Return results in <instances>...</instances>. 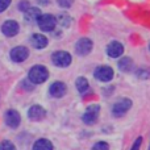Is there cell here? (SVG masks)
<instances>
[{
	"label": "cell",
	"instance_id": "cell-1",
	"mask_svg": "<svg viewBox=\"0 0 150 150\" xmlns=\"http://www.w3.org/2000/svg\"><path fill=\"white\" fill-rule=\"evenodd\" d=\"M47 76H49V71H47L46 67H44V66H41V65L34 66V67H32L30 71H29V80H30L32 83H34V84L44 83L45 80L47 79Z\"/></svg>",
	"mask_w": 150,
	"mask_h": 150
},
{
	"label": "cell",
	"instance_id": "cell-2",
	"mask_svg": "<svg viewBox=\"0 0 150 150\" xmlns=\"http://www.w3.org/2000/svg\"><path fill=\"white\" fill-rule=\"evenodd\" d=\"M38 26L41 30L44 32H52L54 30L55 25H57V18L53 15H41L37 20Z\"/></svg>",
	"mask_w": 150,
	"mask_h": 150
},
{
	"label": "cell",
	"instance_id": "cell-3",
	"mask_svg": "<svg viewBox=\"0 0 150 150\" xmlns=\"http://www.w3.org/2000/svg\"><path fill=\"white\" fill-rule=\"evenodd\" d=\"M71 55L69 54L67 52H55L53 53L52 55V61L53 63H54L55 66H58V67H67L71 63Z\"/></svg>",
	"mask_w": 150,
	"mask_h": 150
},
{
	"label": "cell",
	"instance_id": "cell-4",
	"mask_svg": "<svg viewBox=\"0 0 150 150\" xmlns=\"http://www.w3.org/2000/svg\"><path fill=\"white\" fill-rule=\"evenodd\" d=\"M99 112H100V107L99 105H90L87 109H86L84 115H83V121L87 125H92L96 122L99 116Z\"/></svg>",
	"mask_w": 150,
	"mask_h": 150
},
{
	"label": "cell",
	"instance_id": "cell-5",
	"mask_svg": "<svg viewBox=\"0 0 150 150\" xmlns=\"http://www.w3.org/2000/svg\"><path fill=\"white\" fill-rule=\"evenodd\" d=\"M130 107H132V101H130L129 99H121V100H119L117 103H115V105L112 107V113L117 117L122 116V115H125L129 111Z\"/></svg>",
	"mask_w": 150,
	"mask_h": 150
},
{
	"label": "cell",
	"instance_id": "cell-6",
	"mask_svg": "<svg viewBox=\"0 0 150 150\" xmlns=\"http://www.w3.org/2000/svg\"><path fill=\"white\" fill-rule=\"evenodd\" d=\"M93 75L100 82H109L113 78V70L109 66H99V67H96Z\"/></svg>",
	"mask_w": 150,
	"mask_h": 150
},
{
	"label": "cell",
	"instance_id": "cell-7",
	"mask_svg": "<svg viewBox=\"0 0 150 150\" xmlns=\"http://www.w3.org/2000/svg\"><path fill=\"white\" fill-rule=\"evenodd\" d=\"M29 57V50L25 46H16L11 50V59L13 62H24Z\"/></svg>",
	"mask_w": 150,
	"mask_h": 150
},
{
	"label": "cell",
	"instance_id": "cell-8",
	"mask_svg": "<svg viewBox=\"0 0 150 150\" xmlns=\"http://www.w3.org/2000/svg\"><path fill=\"white\" fill-rule=\"evenodd\" d=\"M4 120H5V124H7L9 128H17L18 125H20L21 117H20V113H18L17 111L9 109V111L5 112Z\"/></svg>",
	"mask_w": 150,
	"mask_h": 150
},
{
	"label": "cell",
	"instance_id": "cell-9",
	"mask_svg": "<svg viewBox=\"0 0 150 150\" xmlns=\"http://www.w3.org/2000/svg\"><path fill=\"white\" fill-rule=\"evenodd\" d=\"M92 41L90 38H80L75 45V50L79 55H87L92 50Z\"/></svg>",
	"mask_w": 150,
	"mask_h": 150
},
{
	"label": "cell",
	"instance_id": "cell-10",
	"mask_svg": "<svg viewBox=\"0 0 150 150\" xmlns=\"http://www.w3.org/2000/svg\"><path fill=\"white\" fill-rule=\"evenodd\" d=\"M18 29H20L18 24L16 23V21H13V20L5 21V23L3 24V26H1L3 34H4V36H7V37H13V36H16V34L18 33Z\"/></svg>",
	"mask_w": 150,
	"mask_h": 150
},
{
	"label": "cell",
	"instance_id": "cell-11",
	"mask_svg": "<svg viewBox=\"0 0 150 150\" xmlns=\"http://www.w3.org/2000/svg\"><path fill=\"white\" fill-rule=\"evenodd\" d=\"M122 53H124V46L117 41L111 42V44L107 46V54L112 58H119Z\"/></svg>",
	"mask_w": 150,
	"mask_h": 150
},
{
	"label": "cell",
	"instance_id": "cell-12",
	"mask_svg": "<svg viewBox=\"0 0 150 150\" xmlns=\"http://www.w3.org/2000/svg\"><path fill=\"white\" fill-rule=\"evenodd\" d=\"M45 115H46V111H45L41 105H33V107H30V109L28 111L29 119L33 120V121H40V120H42L45 117Z\"/></svg>",
	"mask_w": 150,
	"mask_h": 150
},
{
	"label": "cell",
	"instance_id": "cell-13",
	"mask_svg": "<svg viewBox=\"0 0 150 150\" xmlns=\"http://www.w3.org/2000/svg\"><path fill=\"white\" fill-rule=\"evenodd\" d=\"M49 92H50V95L54 96V98H62L66 93V84L63 82H54L50 86Z\"/></svg>",
	"mask_w": 150,
	"mask_h": 150
},
{
	"label": "cell",
	"instance_id": "cell-14",
	"mask_svg": "<svg viewBox=\"0 0 150 150\" xmlns=\"http://www.w3.org/2000/svg\"><path fill=\"white\" fill-rule=\"evenodd\" d=\"M24 13H25L24 17H25V20L28 23H37L38 17L41 16V11L38 8H33V7H29Z\"/></svg>",
	"mask_w": 150,
	"mask_h": 150
},
{
	"label": "cell",
	"instance_id": "cell-15",
	"mask_svg": "<svg viewBox=\"0 0 150 150\" xmlns=\"http://www.w3.org/2000/svg\"><path fill=\"white\" fill-rule=\"evenodd\" d=\"M30 42L36 49H44L47 45V38L42 34H33L30 38Z\"/></svg>",
	"mask_w": 150,
	"mask_h": 150
},
{
	"label": "cell",
	"instance_id": "cell-16",
	"mask_svg": "<svg viewBox=\"0 0 150 150\" xmlns=\"http://www.w3.org/2000/svg\"><path fill=\"white\" fill-rule=\"evenodd\" d=\"M33 150H53V144L46 138H41L34 142Z\"/></svg>",
	"mask_w": 150,
	"mask_h": 150
},
{
	"label": "cell",
	"instance_id": "cell-17",
	"mask_svg": "<svg viewBox=\"0 0 150 150\" xmlns=\"http://www.w3.org/2000/svg\"><path fill=\"white\" fill-rule=\"evenodd\" d=\"M132 66H133V62L130 58H121V61L119 62V69L121 71H125V73H128V71L132 70Z\"/></svg>",
	"mask_w": 150,
	"mask_h": 150
},
{
	"label": "cell",
	"instance_id": "cell-18",
	"mask_svg": "<svg viewBox=\"0 0 150 150\" xmlns=\"http://www.w3.org/2000/svg\"><path fill=\"white\" fill-rule=\"evenodd\" d=\"M76 88L79 92H86L88 90V82L86 78H78L76 79Z\"/></svg>",
	"mask_w": 150,
	"mask_h": 150
},
{
	"label": "cell",
	"instance_id": "cell-19",
	"mask_svg": "<svg viewBox=\"0 0 150 150\" xmlns=\"http://www.w3.org/2000/svg\"><path fill=\"white\" fill-rule=\"evenodd\" d=\"M0 150H16V149H15V145H13L11 141L5 140L0 144Z\"/></svg>",
	"mask_w": 150,
	"mask_h": 150
},
{
	"label": "cell",
	"instance_id": "cell-20",
	"mask_svg": "<svg viewBox=\"0 0 150 150\" xmlns=\"http://www.w3.org/2000/svg\"><path fill=\"white\" fill-rule=\"evenodd\" d=\"M92 150H109V146L107 142L100 141V142H96L95 145L92 146Z\"/></svg>",
	"mask_w": 150,
	"mask_h": 150
},
{
	"label": "cell",
	"instance_id": "cell-21",
	"mask_svg": "<svg viewBox=\"0 0 150 150\" xmlns=\"http://www.w3.org/2000/svg\"><path fill=\"white\" fill-rule=\"evenodd\" d=\"M11 1H12V0H0V13L4 12V11L9 7Z\"/></svg>",
	"mask_w": 150,
	"mask_h": 150
},
{
	"label": "cell",
	"instance_id": "cell-22",
	"mask_svg": "<svg viewBox=\"0 0 150 150\" xmlns=\"http://www.w3.org/2000/svg\"><path fill=\"white\" fill-rule=\"evenodd\" d=\"M73 1H74V0H57L58 4H59L61 7H63V8L71 7V5H73Z\"/></svg>",
	"mask_w": 150,
	"mask_h": 150
},
{
	"label": "cell",
	"instance_id": "cell-23",
	"mask_svg": "<svg viewBox=\"0 0 150 150\" xmlns=\"http://www.w3.org/2000/svg\"><path fill=\"white\" fill-rule=\"evenodd\" d=\"M141 144H142V137H138L137 140H136V142L133 144V146H132V149L130 150H140Z\"/></svg>",
	"mask_w": 150,
	"mask_h": 150
},
{
	"label": "cell",
	"instance_id": "cell-24",
	"mask_svg": "<svg viewBox=\"0 0 150 150\" xmlns=\"http://www.w3.org/2000/svg\"><path fill=\"white\" fill-rule=\"evenodd\" d=\"M18 8H20V11H23V12H25L26 9L29 8V3L26 1V0H23V1L18 4Z\"/></svg>",
	"mask_w": 150,
	"mask_h": 150
},
{
	"label": "cell",
	"instance_id": "cell-25",
	"mask_svg": "<svg viewBox=\"0 0 150 150\" xmlns=\"http://www.w3.org/2000/svg\"><path fill=\"white\" fill-rule=\"evenodd\" d=\"M41 4H46V3H49V0H38Z\"/></svg>",
	"mask_w": 150,
	"mask_h": 150
},
{
	"label": "cell",
	"instance_id": "cell-26",
	"mask_svg": "<svg viewBox=\"0 0 150 150\" xmlns=\"http://www.w3.org/2000/svg\"><path fill=\"white\" fill-rule=\"evenodd\" d=\"M149 150H150V148H149Z\"/></svg>",
	"mask_w": 150,
	"mask_h": 150
}]
</instances>
